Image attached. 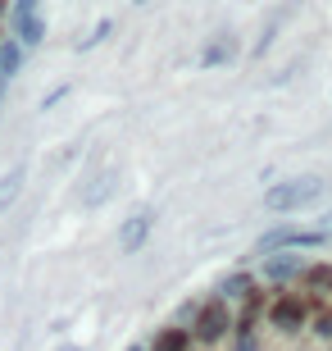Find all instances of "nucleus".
<instances>
[{"mask_svg":"<svg viewBox=\"0 0 332 351\" xmlns=\"http://www.w3.org/2000/svg\"><path fill=\"white\" fill-rule=\"evenodd\" d=\"M228 328H232V306L214 297V301H205L201 311H196V319H192V338L205 342V347H214V342L228 338Z\"/></svg>","mask_w":332,"mask_h":351,"instance_id":"1","label":"nucleus"},{"mask_svg":"<svg viewBox=\"0 0 332 351\" xmlns=\"http://www.w3.org/2000/svg\"><path fill=\"white\" fill-rule=\"evenodd\" d=\"M323 242L328 237L319 228H287V223H278V228H268L255 242V256H268V251H309V247H323Z\"/></svg>","mask_w":332,"mask_h":351,"instance_id":"2","label":"nucleus"},{"mask_svg":"<svg viewBox=\"0 0 332 351\" xmlns=\"http://www.w3.org/2000/svg\"><path fill=\"white\" fill-rule=\"evenodd\" d=\"M323 192V182L319 178H301V182H278V187H268L264 192V206L268 210H301V206H309L314 196Z\"/></svg>","mask_w":332,"mask_h":351,"instance_id":"3","label":"nucleus"},{"mask_svg":"<svg viewBox=\"0 0 332 351\" xmlns=\"http://www.w3.org/2000/svg\"><path fill=\"white\" fill-rule=\"evenodd\" d=\"M264 315H268V324L278 328V333H287V338H292V333H301V328L309 324V306L301 297H273L264 306Z\"/></svg>","mask_w":332,"mask_h":351,"instance_id":"4","label":"nucleus"},{"mask_svg":"<svg viewBox=\"0 0 332 351\" xmlns=\"http://www.w3.org/2000/svg\"><path fill=\"white\" fill-rule=\"evenodd\" d=\"M155 233V210L151 206H141V210H132L128 219L118 223V251L123 256H137L141 247H146V237Z\"/></svg>","mask_w":332,"mask_h":351,"instance_id":"5","label":"nucleus"},{"mask_svg":"<svg viewBox=\"0 0 332 351\" xmlns=\"http://www.w3.org/2000/svg\"><path fill=\"white\" fill-rule=\"evenodd\" d=\"M305 256H296V251H268L264 256V278L268 283H292V278H301L305 274Z\"/></svg>","mask_w":332,"mask_h":351,"instance_id":"6","label":"nucleus"},{"mask_svg":"<svg viewBox=\"0 0 332 351\" xmlns=\"http://www.w3.org/2000/svg\"><path fill=\"white\" fill-rule=\"evenodd\" d=\"M255 274H246V269H237V274H228V278H223V283H218V301H246L251 297V292H255Z\"/></svg>","mask_w":332,"mask_h":351,"instance_id":"7","label":"nucleus"},{"mask_svg":"<svg viewBox=\"0 0 332 351\" xmlns=\"http://www.w3.org/2000/svg\"><path fill=\"white\" fill-rule=\"evenodd\" d=\"M187 347H192V333H187V328H173V324H168L146 351H187Z\"/></svg>","mask_w":332,"mask_h":351,"instance_id":"8","label":"nucleus"},{"mask_svg":"<svg viewBox=\"0 0 332 351\" xmlns=\"http://www.w3.org/2000/svg\"><path fill=\"white\" fill-rule=\"evenodd\" d=\"M301 278L309 283V292H332V265H305Z\"/></svg>","mask_w":332,"mask_h":351,"instance_id":"9","label":"nucleus"},{"mask_svg":"<svg viewBox=\"0 0 332 351\" xmlns=\"http://www.w3.org/2000/svg\"><path fill=\"white\" fill-rule=\"evenodd\" d=\"M110 192H114V173H105V178H96V187H87V192H82V206H105V201H110Z\"/></svg>","mask_w":332,"mask_h":351,"instance_id":"10","label":"nucleus"},{"mask_svg":"<svg viewBox=\"0 0 332 351\" xmlns=\"http://www.w3.org/2000/svg\"><path fill=\"white\" fill-rule=\"evenodd\" d=\"M18 182H23V169H14L10 178H0V210H10V201L18 196Z\"/></svg>","mask_w":332,"mask_h":351,"instance_id":"11","label":"nucleus"},{"mask_svg":"<svg viewBox=\"0 0 332 351\" xmlns=\"http://www.w3.org/2000/svg\"><path fill=\"white\" fill-rule=\"evenodd\" d=\"M196 311H201V306H196V301H182L178 311H173V328H187L196 319ZM187 333H192V328H187Z\"/></svg>","mask_w":332,"mask_h":351,"instance_id":"12","label":"nucleus"},{"mask_svg":"<svg viewBox=\"0 0 332 351\" xmlns=\"http://www.w3.org/2000/svg\"><path fill=\"white\" fill-rule=\"evenodd\" d=\"M232 351H264L255 333H232Z\"/></svg>","mask_w":332,"mask_h":351,"instance_id":"13","label":"nucleus"},{"mask_svg":"<svg viewBox=\"0 0 332 351\" xmlns=\"http://www.w3.org/2000/svg\"><path fill=\"white\" fill-rule=\"evenodd\" d=\"M314 333H319L323 342H332V315H319V319H314Z\"/></svg>","mask_w":332,"mask_h":351,"instance_id":"14","label":"nucleus"},{"mask_svg":"<svg viewBox=\"0 0 332 351\" xmlns=\"http://www.w3.org/2000/svg\"><path fill=\"white\" fill-rule=\"evenodd\" d=\"M319 233H323V237H328V242H332V210H328V215H323V228H319Z\"/></svg>","mask_w":332,"mask_h":351,"instance_id":"15","label":"nucleus"},{"mask_svg":"<svg viewBox=\"0 0 332 351\" xmlns=\"http://www.w3.org/2000/svg\"><path fill=\"white\" fill-rule=\"evenodd\" d=\"M128 351H146V347H141V342H132V347H128Z\"/></svg>","mask_w":332,"mask_h":351,"instance_id":"16","label":"nucleus"},{"mask_svg":"<svg viewBox=\"0 0 332 351\" xmlns=\"http://www.w3.org/2000/svg\"><path fill=\"white\" fill-rule=\"evenodd\" d=\"M60 351H82V347H60Z\"/></svg>","mask_w":332,"mask_h":351,"instance_id":"17","label":"nucleus"},{"mask_svg":"<svg viewBox=\"0 0 332 351\" xmlns=\"http://www.w3.org/2000/svg\"><path fill=\"white\" fill-rule=\"evenodd\" d=\"M0 91H5V78H0Z\"/></svg>","mask_w":332,"mask_h":351,"instance_id":"18","label":"nucleus"},{"mask_svg":"<svg viewBox=\"0 0 332 351\" xmlns=\"http://www.w3.org/2000/svg\"><path fill=\"white\" fill-rule=\"evenodd\" d=\"M187 351H192V347H187Z\"/></svg>","mask_w":332,"mask_h":351,"instance_id":"19","label":"nucleus"}]
</instances>
